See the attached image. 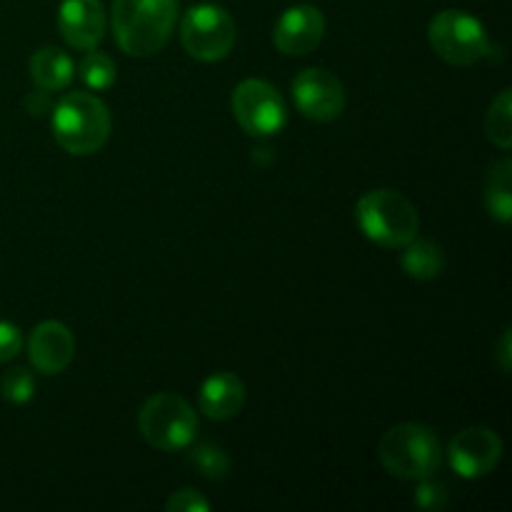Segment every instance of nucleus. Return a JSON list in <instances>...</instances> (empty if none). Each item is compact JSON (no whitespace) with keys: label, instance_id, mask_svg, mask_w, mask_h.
Returning a JSON list of instances; mask_svg holds the SVG:
<instances>
[{"label":"nucleus","instance_id":"nucleus-4","mask_svg":"<svg viewBox=\"0 0 512 512\" xmlns=\"http://www.w3.org/2000/svg\"><path fill=\"white\" fill-rule=\"evenodd\" d=\"M378 455L383 468L400 480L433 478L443 463L440 440L428 425L400 423L380 438Z\"/></svg>","mask_w":512,"mask_h":512},{"label":"nucleus","instance_id":"nucleus-11","mask_svg":"<svg viewBox=\"0 0 512 512\" xmlns=\"http://www.w3.org/2000/svg\"><path fill=\"white\" fill-rule=\"evenodd\" d=\"M325 35V15L315 5H293L278 18L273 28V43L283 55H308Z\"/></svg>","mask_w":512,"mask_h":512},{"label":"nucleus","instance_id":"nucleus-12","mask_svg":"<svg viewBox=\"0 0 512 512\" xmlns=\"http://www.w3.org/2000/svg\"><path fill=\"white\" fill-rule=\"evenodd\" d=\"M75 338L60 320H43L28 338V360L43 375H58L73 363Z\"/></svg>","mask_w":512,"mask_h":512},{"label":"nucleus","instance_id":"nucleus-1","mask_svg":"<svg viewBox=\"0 0 512 512\" xmlns=\"http://www.w3.org/2000/svg\"><path fill=\"white\" fill-rule=\"evenodd\" d=\"M178 23V0H115L113 35L133 58H148L168 43Z\"/></svg>","mask_w":512,"mask_h":512},{"label":"nucleus","instance_id":"nucleus-9","mask_svg":"<svg viewBox=\"0 0 512 512\" xmlns=\"http://www.w3.org/2000/svg\"><path fill=\"white\" fill-rule=\"evenodd\" d=\"M293 100L298 113L308 120L333 123L345 110V88L330 70L305 68L293 80Z\"/></svg>","mask_w":512,"mask_h":512},{"label":"nucleus","instance_id":"nucleus-15","mask_svg":"<svg viewBox=\"0 0 512 512\" xmlns=\"http://www.w3.org/2000/svg\"><path fill=\"white\" fill-rule=\"evenodd\" d=\"M30 78L38 85L40 90H63L68 88L70 80L75 75V63L65 50L53 48H40L30 55Z\"/></svg>","mask_w":512,"mask_h":512},{"label":"nucleus","instance_id":"nucleus-19","mask_svg":"<svg viewBox=\"0 0 512 512\" xmlns=\"http://www.w3.org/2000/svg\"><path fill=\"white\" fill-rule=\"evenodd\" d=\"M80 80L88 85L90 90H108L110 85H115L118 78V68H115V60L108 53H100V50H88L83 60H80Z\"/></svg>","mask_w":512,"mask_h":512},{"label":"nucleus","instance_id":"nucleus-8","mask_svg":"<svg viewBox=\"0 0 512 512\" xmlns=\"http://www.w3.org/2000/svg\"><path fill=\"white\" fill-rule=\"evenodd\" d=\"M235 120L240 128L255 138L278 135L288 125V105L273 83L260 78H248L233 90L230 98Z\"/></svg>","mask_w":512,"mask_h":512},{"label":"nucleus","instance_id":"nucleus-7","mask_svg":"<svg viewBox=\"0 0 512 512\" xmlns=\"http://www.w3.org/2000/svg\"><path fill=\"white\" fill-rule=\"evenodd\" d=\"M180 43L190 58L218 63L235 45V20L220 5H195L180 20Z\"/></svg>","mask_w":512,"mask_h":512},{"label":"nucleus","instance_id":"nucleus-14","mask_svg":"<svg viewBox=\"0 0 512 512\" xmlns=\"http://www.w3.org/2000/svg\"><path fill=\"white\" fill-rule=\"evenodd\" d=\"M198 405L200 413L210 420L235 418L245 405V383L228 370L213 373L200 385Z\"/></svg>","mask_w":512,"mask_h":512},{"label":"nucleus","instance_id":"nucleus-18","mask_svg":"<svg viewBox=\"0 0 512 512\" xmlns=\"http://www.w3.org/2000/svg\"><path fill=\"white\" fill-rule=\"evenodd\" d=\"M485 133L493 145L500 150L512 148V90H500L498 98L490 103L488 115H485Z\"/></svg>","mask_w":512,"mask_h":512},{"label":"nucleus","instance_id":"nucleus-21","mask_svg":"<svg viewBox=\"0 0 512 512\" xmlns=\"http://www.w3.org/2000/svg\"><path fill=\"white\" fill-rule=\"evenodd\" d=\"M0 393L8 403L25 405L33 400L35 395V378L25 368H13L3 375L0 380Z\"/></svg>","mask_w":512,"mask_h":512},{"label":"nucleus","instance_id":"nucleus-16","mask_svg":"<svg viewBox=\"0 0 512 512\" xmlns=\"http://www.w3.org/2000/svg\"><path fill=\"white\" fill-rule=\"evenodd\" d=\"M403 270L413 280H435L445 270V253L435 240L415 235L408 245H403Z\"/></svg>","mask_w":512,"mask_h":512},{"label":"nucleus","instance_id":"nucleus-22","mask_svg":"<svg viewBox=\"0 0 512 512\" xmlns=\"http://www.w3.org/2000/svg\"><path fill=\"white\" fill-rule=\"evenodd\" d=\"M165 510H170V512H208L210 503L205 500L203 493H198V490L183 488L165 500Z\"/></svg>","mask_w":512,"mask_h":512},{"label":"nucleus","instance_id":"nucleus-25","mask_svg":"<svg viewBox=\"0 0 512 512\" xmlns=\"http://www.w3.org/2000/svg\"><path fill=\"white\" fill-rule=\"evenodd\" d=\"M495 360H498L500 370L508 375L512 368V330L510 328H505L503 335L498 338V345H495Z\"/></svg>","mask_w":512,"mask_h":512},{"label":"nucleus","instance_id":"nucleus-20","mask_svg":"<svg viewBox=\"0 0 512 512\" xmlns=\"http://www.w3.org/2000/svg\"><path fill=\"white\" fill-rule=\"evenodd\" d=\"M190 463H193L195 470L208 480H223L230 470L228 455L213 443L195 445V448L190 450Z\"/></svg>","mask_w":512,"mask_h":512},{"label":"nucleus","instance_id":"nucleus-13","mask_svg":"<svg viewBox=\"0 0 512 512\" xmlns=\"http://www.w3.org/2000/svg\"><path fill=\"white\" fill-rule=\"evenodd\" d=\"M105 10L100 0H63L58 10V30L68 45L93 50L105 38Z\"/></svg>","mask_w":512,"mask_h":512},{"label":"nucleus","instance_id":"nucleus-24","mask_svg":"<svg viewBox=\"0 0 512 512\" xmlns=\"http://www.w3.org/2000/svg\"><path fill=\"white\" fill-rule=\"evenodd\" d=\"M415 500H418L420 508L440 510L445 503H448V493H445V488L440 483H433L430 478H425L420 480V488H418V495H415Z\"/></svg>","mask_w":512,"mask_h":512},{"label":"nucleus","instance_id":"nucleus-5","mask_svg":"<svg viewBox=\"0 0 512 512\" xmlns=\"http://www.w3.org/2000/svg\"><path fill=\"white\" fill-rule=\"evenodd\" d=\"M138 428L150 448L160 453H178L193 445L198 435V415L180 395L158 393L140 408Z\"/></svg>","mask_w":512,"mask_h":512},{"label":"nucleus","instance_id":"nucleus-6","mask_svg":"<svg viewBox=\"0 0 512 512\" xmlns=\"http://www.w3.org/2000/svg\"><path fill=\"white\" fill-rule=\"evenodd\" d=\"M428 43L445 63L468 68L490 55L485 25L465 10H443L428 25Z\"/></svg>","mask_w":512,"mask_h":512},{"label":"nucleus","instance_id":"nucleus-10","mask_svg":"<svg viewBox=\"0 0 512 512\" xmlns=\"http://www.w3.org/2000/svg\"><path fill=\"white\" fill-rule=\"evenodd\" d=\"M503 458V440L495 430L473 425L450 440L448 463L460 478L478 480L493 473Z\"/></svg>","mask_w":512,"mask_h":512},{"label":"nucleus","instance_id":"nucleus-23","mask_svg":"<svg viewBox=\"0 0 512 512\" xmlns=\"http://www.w3.org/2000/svg\"><path fill=\"white\" fill-rule=\"evenodd\" d=\"M23 348V333L15 323L0 320V363H10Z\"/></svg>","mask_w":512,"mask_h":512},{"label":"nucleus","instance_id":"nucleus-3","mask_svg":"<svg viewBox=\"0 0 512 512\" xmlns=\"http://www.w3.org/2000/svg\"><path fill=\"white\" fill-rule=\"evenodd\" d=\"M358 228L370 243L380 248H403L418 235V208L403 193L390 188H378L365 193L355 205Z\"/></svg>","mask_w":512,"mask_h":512},{"label":"nucleus","instance_id":"nucleus-2","mask_svg":"<svg viewBox=\"0 0 512 512\" xmlns=\"http://www.w3.org/2000/svg\"><path fill=\"white\" fill-rule=\"evenodd\" d=\"M108 105L90 93H68L55 103L50 115L53 138L65 153L93 155L108 143L110 138Z\"/></svg>","mask_w":512,"mask_h":512},{"label":"nucleus","instance_id":"nucleus-17","mask_svg":"<svg viewBox=\"0 0 512 512\" xmlns=\"http://www.w3.org/2000/svg\"><path fill=\"white\" fill-rule=\"evenodd\" d=\"M485 208L498 223L508 225L512 220V160L508 155L490 165L485 180Z\"/></svg>","mask_w":512,"mask_h":512}]
</instances>
